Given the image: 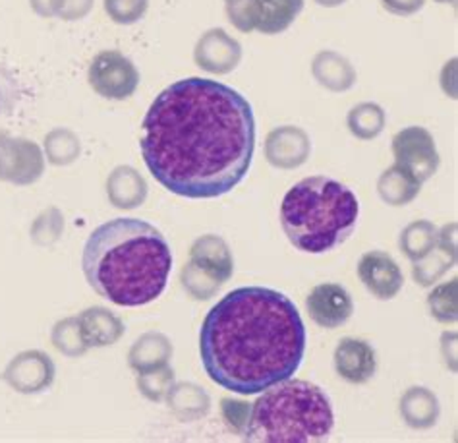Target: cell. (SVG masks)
<instances>
[{
    "label": "cell",
    "instance_id": "cell-1",
    "mask_svg": "<svg viewBox=\"0 0 458 443\" xmlns=\"http://www.w3.org/2000/svg\"><path fill=\"white\" fill-rule=\"evenodd\" d=\"M140 148L149 173L173 194L225 196L254 161V109L242 93L216 80L174 81L143 118Z\"/></svg>",
    "mask_w": 458,
    "mask_h": 443
},
{
    "label": "cell",
    "instance_id": "cell-2",
    "mask_svg": "<svg viewBox=\"0 0 458 443\" xmlns=\"http://www.w3.org/2000/svg\"><path fill=\"white\" fill-rule=\"evenodd\" d=\"M205 372L226 391L258 395L293 378L306 354V328L286 294L240 286L225 294L199 331Z\"/></svg>",
    "mask_w": 458,
    "mask_h": 443
},
{
    "label": "cell",
    "instance_id": "cell-3",
    "mask_svg": "<svg viewBox=\"0 0 458 443\" xmlns=\"http://www.w3.org/2000/svg\"><path fill=\"white\" fill-rule=\"evenodd\" d=\"M91 289L116 306H143L166 289L173 252L165 234L148 221L113 219L98 226L81 256Z\"/></svg>",
    "mask_w": 458,
    "mask_h": 443
},
{
    "label": "cell",
    "instance_id": "cell-4",
    "mask_svg": "<svg viewBox=\"0 0 458 443\" xmlns=\"http://www.w3.org/2000/svg\"><path fill=\"white\" fill-rule=\"evenodd\" d=\"M360 201L354 192L329 176L302 178L281 203L283 231L300 252L325 254L354 233Z\"/></svg>",
    "mask_w": 458,
    "mask_h": 443
},
{
    "label": "cell",
    "instance_id": "cell-5",
    "mask_svg": "<svg viewBox=\"0 0 458 443\" xmlns=\"http://www.w3.org/2000/svg\"><path fill=\"white\" fill-rule=\"evenodd\" d=\"M335 413L327 395L316 383L288 378L265 389L251 405L246 441L316 443L327 439Z\"/></svg>",
    "mask_w": 458,
    "mask_h": 443
},
{
    "label": "cell",
    "instance_id": "cell-6",
    "mask_svg": "<svg viewBox=\"0 0 458 443\" xmlns=\"http://www.w3.org/2000/svg\"><path fill=\"white\" fill-rule=\"evenodd\" d=\"M88 80L91 89L103 99L124 101L136 93L140 86V72L123 53L103 51L91 61Z\"/></svg>",
    "mask_w": 458,
    "mask_h": 443
},
{
    "label": "cell",
    "instance_id": "cell-7",
    "mask_svg": "<svg viewBox=\"0 0 458 443\" xmlns=\"http://www.w3.org/2000/svg\"><path fill=\"white\" fill-rule=\"evenodd\" d=\"M394 163L401 165L416 181L424 184L439 171L441 158L431 132L421 126H408L396 132L393 143Z\"/></svg>",
    "mask_w": 458,
    "mask_h": 443
},
{
    "label": "cell",
    "instance_id": "cell-8",
    "mask_svg": "<svg viewBox=\"0 0 458 443\" xmlns=\"http://www.w3.org/2000/svg\"><path fill=\"white\" fill-rule=\"evenodd\" d=\"M45 173V155L26 138L0 134V181L16 186L38 183Z\"/></svg>",
    "mask_w": 458,
    "mask_h": 443
},
{
    "label": "cell",
    "instance_id": "cell-9",
    "mask_svg": "<svg viewBox=\"0 0 458 443\" xmlns=\"http://www.w3.org/2000/svg\"><path fill=\"white\" fill-rule=\"evenodd\" d=\"M56 368L53 358L43 351H23L12 358L4 370L8 386L23 395H35L53 386Z\"/></svg>",
    "mask_w": 458,
    "mask_h": 443
},
{
    "label": "cell",
    "instance_id": "cell-10",
    "mask_svg": "<svg viewBox=\"0 0 458 443\" xmlns=\"http://www.w3.org/2000/svg\"><path fill=\"white\" fill-rule=\"evenodd\" d=\"M311 138L304 128L284 124L273 128L265 138V159L279 171H294L308 163Z\"/></svg>",
    "mask_w": 458,
    "mask_h": 443
},
{
    "label": "cell",
    "instance_id": "cell-11",
    "mask_svg": "<svg viewBox=\"0 0 458 443\" xmlns=\"http://www.w3.org/2000/svg\"><path fill=\"white\" fill-rule=\"evenodd\" d=\"M196 64L215 76L231 74L242 63V45L223 28L205 31L194 49Z\"/></svg>",
    "mask_w": 458,
    "mask_h": 443
},
{
    "label": "cell",
    "instance_id": "cell-12",
    "mask_svg": "<svg viewBox=\"0 0 458 443\" xmlns=\"http://www.w3.org/2000/svg\"><path fill=\"white\" fill-rule=\"evenodd\" d=\"M358 277L366 291L377 301H393L404 285V275L399 263L381 250H371L360 258Z\"/></svg>",
    "mask_w": 458,
    "mask_h": 443
},
{
    "label": "cell",
    "instance_id": "cell-13",
    "mask_svg": "<svg viewBox=\"0 0 458 443\" xmlns=\"http://www.w3.org/2000/svg\"><path fill=\"white\" fill-rule=\"evenodd\" d=\"M306 308L310 318L325 329H336L354 314L352 296L343 285L323 283L313 286L306 298Z\"/></svg>",
    "mask_w": 458,
    "mask_h": 443
},
{
    "label": "cell",
    "instance_id": "cell-14",
    "mask_svg": "<svg viewBox=\"0 0 458 443\" xmlns=\"http://www.w3.org/2000/svg\"><path fill=\"white\" fill-rule=\"evenodd\" d=\"M336 374L352 386L368 383L377 370V356L373 346L356 337H344L339 341L333 354Z\"/></svg>",
    "mask_w": 458,
    "mask_h": 443
},
{
    "label": "cell",
    "instance_id": "cell-15",
    "mask_svg": "<svg viewBox=\"0 0 458 443\" xmlns=\"http://www.w3.org/2000/svg\"><path fill=\"white\" fill-rule=\"evenodd\" d=\"M311 76L323 89H327L331 93L351 91L358 81V74L352 63L341 53L331 49L319 51L313 56Z\"/></svg>",
    "mask_w": 458,
    "mask_h": 443
},
{
    "label": "cell",
    "instance_id": "cell-16",
    "mask_svg": "<svg viewBox=\"0 0 458 443\" xmlns=\"http://www.w3.org/2000/svg\"><path fill=\"white\" fill-rule=\"evenodd\" d=\"M190 261L211 273L223 285L233 277L234 258L231 246L219 234H203L190 248Z\"/></svg>",
    "mask_w": 458,
    "mask_h": 443
},
{
    "label": "cell",
    "instance_id": "cell-17",
    "mask_svg": "<svg viewBox=\"0 0 458 443\" xmlns=\"http://www.w3.org/2000/svg\"><path fill=\"white\" fill-rule=\"evenodd\" d=\"M254 31L263 35H279L293 26L304 0H250Z\"/></svg>",
    "mask_w": 458,
    "mask_h": 443
},
{
    "label": "cell",
    "instance_id": "cell-18",
    "mask_svg": "<svg viewBox=\"0 0 458 443\" xmlns=\"http://www.w3.org/2000/svg\"><path fill=\"white\" fill-rule=\"evenodd\" d=\"M80 329L83 335V341L89 349H103V346H111L123 339L126 331L124 321L116 314H113L108 308L93 306L83 310L78 316Z\"/></svg>",
    "mask_w": 458,
    "mask_h": 443
},
{
    "label": "cell",
    "instance_id": "cell-19",
    "mask_svg": "<svg viewBox=\"0 0 458 443\" xmlns=\"http://www.w3.org/2000/svg\"><path fill=\"white\" fill-rule=\"evenodd\" d=\"M149 188L134 166L120 165L106 178V196L116 209H136L148 200Z\"/></svg>",
    "mask_w": 458,
    "mask_h": 443
},
{
    "label": "cell",
    "instance_id": "cell-20",
    "mask_svg": "<svg viewBox=\"0 0 458 443\" xmlns=\"http://www.w3.org/2000/svg\"><path fill=\"white\" fill-rule=\"evenodd\" d=\"M173 343L161 331H148L131 345L128 353V364L138 374L151 372L168 366L173 358Z\"/></svg>",
    "mask_w": 458,
    "mask_h": 443
},
{
    "label": "cell",
    "instance_id": "cell-21",
    "mask_svg": "<svg viewBox=\"0 0 458 443\" xmlns=\"http://www.w3.org/2000/svg\"><path fill=\"white\" fill-rule=\"evenodd\" d=\"M399 411L406 426L412 430H429L439 421L441 405L431 389L416 386L403 393Z\"/></svg>",
    "mask_w": 458,
    "mask_h": 443
},
{
    "label": "cell",
    "instance_id": "cell-22",
    "mask_svg": "<svg viewBox=\"0 0 458 443\" xmlns=\"http://www.w3.org/2000/svg\"><path fill=\"white\" fill-rule=\"evenodd\" d=\"M166 403L180 422L201 421L211 411L209 393L191 381H174L166 395Z\"/></svg>",
    "mask_w": 458,
    "mask_h": 443
},
{
    "label": "cell",
    "instance_id": "cell-23",
    "mask_svg": "<svg viewBox=\"0 0 458 443\" xmlns=\"http://www.w3.org/2000/svg\"><path fill=\"white\" fill-rule=\"evenodd\" d=\"M421 190V183L401 165L385 169L377 178V194L391 208H404L412 203Z\"/></svg>",
    "mask_w": 458,
    "mask_h": 443
},
{
    "label": "cell",
    "instance_id": "cell-24",
    "mask_svg": "<svg viewBox=\"0 0 458 443\" xmlns=\"http://www.w3.org/2000/svg\"><path fill=\"white\" fill-rule=\"evenodd\" d=\"M387 124V113L381 105L364 101L352 106L346 115V126L351 134L360 141H371L383 134Z\"/></svg>",
    "mask_w": 458,
    "mask_h": 443
},
{
    "label": "cell",
    "instance_id": "cell-25",
    "mask_svg": "<svg viewBox=\"0 0 458 443\" xmlns=\"http://www.w3.org/2000/svg\"><path fill=\"white\" fill-rule=\"evenodd\" d=\"M437 233L439 229L431 221H426V219L414 221L403 229L399 246L408 260L418 261L426 254H429L433 246L437 244Z\"/></svg>",
    "mask_w": 458,
    "mask_h": 443
},
{
    "label": "cell",
    "instance_id": "cell-26",
    "mask_svg": "<svg viewBox=\"0 0 458 443\" xmlns=\"http://www.w3.org/2000/svg\"><path fill=\"white\" fill-rule=\"evenodd\" d=\"M454 266H456V250H449L441 244H436L429 254L414 261V268H412L414 281L420 286H433Z\"/></svg>",
    "mask_w": 458,
    "mask_h": 443
},
{
    "label": "cell",
    "instance_id": "cell-27",
    "mask_svg": "<svg viewBox=\"0 0 458 443\" xmlns=\"http://www.w3.org/2000/svg\"><path fill=\"white\" fill-rule=\"evenodd\" d=\"M47 161L55 166H66L80 159L81 141L68 128H55L45 136Z\"/></svg>",
    "mask_w": 458,
    "mask_h": 443
},
{
    "label": "cell",
    "instance_id": "cell-28",
    "mask_svg": "<svg viewBox=\"0 0 458 443\" xmlns=\"http://www.w3.org/2000/svg\"><path fill=\"white\" fill-rule=\"evenodd\" d=\"M51 343L60 354L68 358H80L89 351V346L83 341L78 318H64L56 321L51 331Z\"/></svg>",
    "mask_w": 458,
    "mask_h": 443
},
{
    "label": "cell",
    "instance_id": "cell-29",
    "mask_svg": "<svg viewBox=\"0 0 458 443\" xmlns=\"http://www.w3.org/2000/svg\"><path fill=\"white\" fill-rule=\"evenodd\" d=\"M428 308L437 321L454 323L458 319V279L436 286L428 294Z\"/></svg>",
    "mask_w": 458,
    "mask_h": 443
},
{
    "label": "cell",
    "instance_id": "cell-30",
    "mask_svg": "<svg viewBox=\"0 0 458 443\" xmlns=\"http://www.w3.org/2000/svg\"><path fill=\"white\" fill-rule=\"evenodd\" d=\"M180 283H182L184 291L194 298V301H209V298L219 293L223 286L219 279H215L211 273L198 268L196 263L191 261H188L182 271H180Z\"/></svg>",
    "mask_w": 458,
    "mask_h": 443
},
{
    "label": "cell",
    "instance_id": "cell-31",
    "mask_svg": "<svg viewBox=\"0 0 458 443\" xmlns=\"http://www.w3.org/2000/svg\"><path fill=\"white\" fill-rule=\"evenodd\" d=\"M64 233V215L58 208H47L31 225V241L38 246H53Z\"/></svg>",
    "mask_w": 458,
    "mask_h": 443
},
{
    "label": "cell",
    "instance_id": "cell-32",
    "mask_svg": "<svg viewBox=\"0 0 458 443\" xmlns=\"http://www.w3.org/2000/svg\"><path fill=\"white\" fill-rule=\"evenodd\" d=\"M174 381H176L174 370L168 366L159 368V370H151V372L138 374V379H136L140 393L153 403H159V401L166 399V395L174 386Z\"/></svg>",
    "mask_w": 458,
    "mask_h": 443
},
{
    "label": "cell",
    "instance_id": "cell-33",
    "mask_svg": "<svg viewBox=\"0 0 458 443\" xmlns=\"http://www.w3.org/2000/svg\"><path fill=\"white\" fill-rule=\"evenodd\" d=\"M105 12L114 23L131 26L140 21L149 8V0H103Z\"/></svg>",
    "mask_w": 458,
    "mask_h": 443
},
{
    "label": "cell",
    "instance_id": "cell-34",
    "mask_svg": "<svg viewBox=\"0 0 458 443\" xmlns=\"http://www.w3.org/2000/svg\"><path fill=\"white\" fill-rule=\"evenodd\" d=\"M221 416L225 424L228 426V430H233V432L238 436H244L250 426L251 405L240 399L225 397L221 399Z\"/></svg>",
    "mask_w": 458,
    "mask_h": 443
},
{
    "label": "cell",
    "instance_id": "cell-35",
    "mask_svg": "<svg viewBox=\"0 0 458 443\" xmlns=\"http://www.w3.org/2000/svg\"><path fill=\"white\" fill-rule=\"evenodd\" d=\"M225 10H226L228 21H231L238 31H242V33H251V31H254V21H251L250 0H226Z\"/></svg>",
    "mask_w": 458,
    "mask_h": 443
},
{
    "label": "cell",
    "instance_id": "cell-36",
    "mask_svg": "<svg viewBox=\"0 0 458 443\" xmlns=\"http://www.w3.org/2000/svg\"><path fill=\"white\" fill-rule=\"evenodd\" d=\"M93 3L95 0H63L56 18L64 20V21L83 20L93 10Z\"/></svg>",
    "mask_w": 458,
    "mask_h": 443
},
{
    "label": "cell",
    "instance_id": "cell-37",
    "mask_svg": "<svg viewBox=\"0 0 458 443\" xmlns=\"http://www.w3.org/2000/svg\"><path fill=\"white\" fill-rule=\"evenodd\" d=\"M381 6L393 16H414L426 6V0H381Z\"/></svg>",
    "mask_w": 458,
    "mask_h": 443
},
{
    "label": "cell",
    "instance_id": "cell-38",
    "mask_svg": "<svg viewBox=\"0 0 458 443\" xmlns=\"http://www.w3.org/2000/svg\"><path fill=\"white\" fill-rule=\"evenodd\" d=\"M441 353L445 362L451 368V372H456V333L447 331L441 337Z\"/></svg>",
    "mask_w": 458,
    "mask_h": 443
},
{
    "label": "cell",
    "instance_id": "cell-39",
    "mask_svg": "<svg viewBox=\"0 0 458 443\" xmlns=\"http://www.w3.org/2000/svg\"><path fill=\"white\" fill-rule=\"evenodd\" d=\"M31 10L41 18H56L63 0H30Z\"/></svg>",
    "mask_w": 458,
    "mask_h": 443
},
{
    "label": "cell",
    "instance_id": "cell-40",
    "mask_svg": "<svg viewBox=\"0 0 458 443\" xmlns=\"http://www.w3.org/2000/svg\"><path fill=\"white\" fill-rule=\"evenodd\" d=\"M456 74V58H451V63L445 64L441 72V88L449 95L451 99H456V86H454V76Z\"/></svg>",
    "mask_w": 458,
    "mask_h": 443
},
{
    "label": "cell",
    "instance_id": "cell-41",
    "mask_svg": "<svg viewBox=\"0 0 458 443\" xmlns=\"http://www.w3.org/2000/svg\"><path fill=\"white\" fill-rule=\"evenodd\" d=\"M313 3L323 6V8H339L344 3H348V0H313Z\"/></svg>",
    "mask_w": 458,
    "mask_h": 443
},
{
    "label": "cell",
    "instance_id": "cell-42",
    "mask_svg": "<svg viewBox=\"0 0 458 443\" xmlns=\"http://www.w3.org/2000/svg\"><path fill=\"white\" fill-rule=\"evenodd\" d=\"M436 3H439V4H456V0H436Z\"/></svg>",
    "mask_w": 458,
    "mask_h": 443
},
{
    "label": "cell",
    "instance_id": "cell-43",
    "mask_svg": "<svg viewBox=\"0 0 458 443\" xmlns=\"http://www.w3.org/2000/svg\"><path fill=\"white\" fill-rule=\"evenodd\" d=\"M225 3H226V0H225Z\"/></svg>",
    "mask_w": 458,
    "mask_h": 443
}]
</instances>
